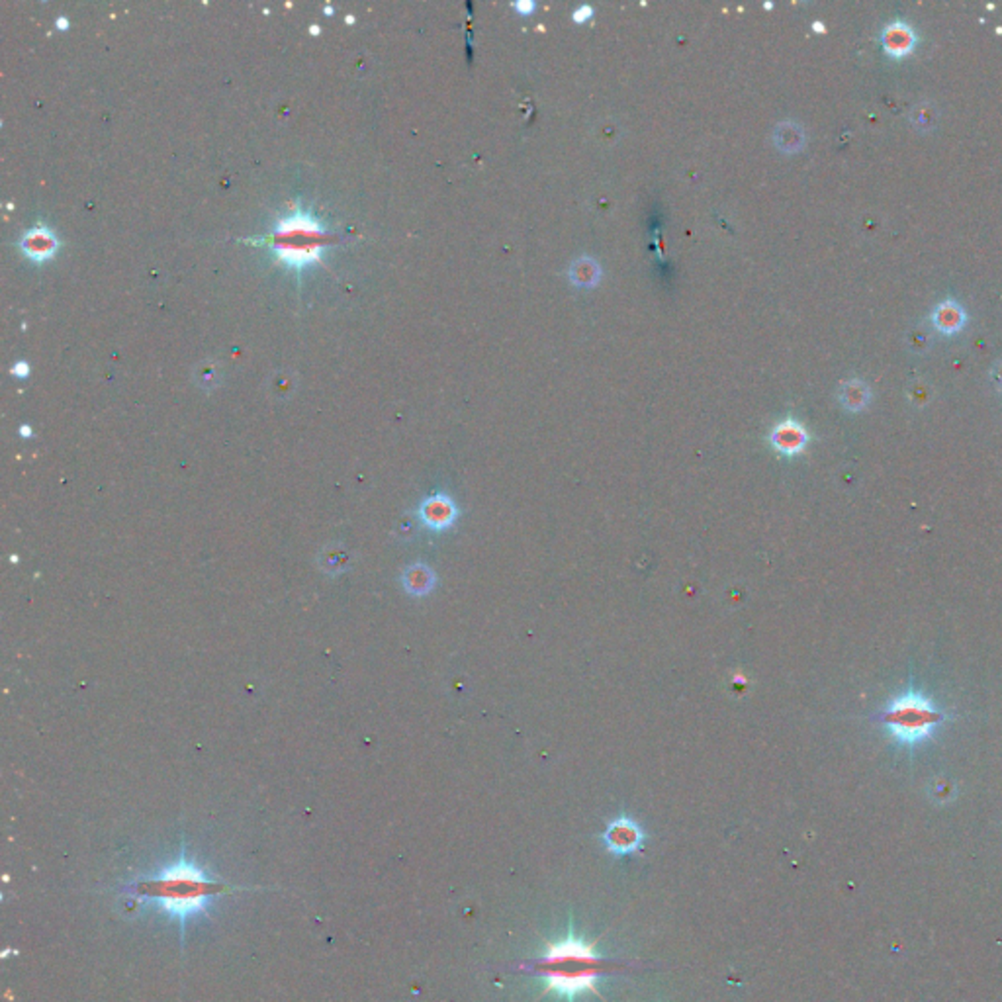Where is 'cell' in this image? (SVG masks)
Masks as SVG:
<instances>
[{"mask_svg":"<svg viewBox=\"0 0 1002 1002\" xmlns=\"http://www.w3.org/2000/svg\"><path fill=\"white\" fill-rule=\"evenodd\" d=\"M533 975L546 981L544 992L574 1002L582 992H598V982L605 975V959L595 953V945L568 930V935L556 943H546L541 959L523 966Z\"/></svg>","mask_w":1002,"mask_h":1002,"instance_id":"cell-2","label":"cell"},{"mask_svg":"<svg viewBox=\"0 0 1002 1002\" xmlns=\"http://www.w3.org/2000/svg\"><path fill=\"white\" fill-rule=\"evenodd\" d=\"M877 721L893 740L903 746H916L928 740L945 723V713L926 695L904 692L883 708Z\"/></svg>","mask_w":1002,"mask_h":1002,"instance_id":"cell-3","label":"cell"},{"mask_svg":"<svg viewBox=\"0 0 1002 1002\" xmlns=\"http://www.w3.org/2000/svg\"><path fill=\"white\" fill-rule=\"evenodd\" d=\"M129 888L139 903H157L160 911L183 924L191 916L206 911L210 899L225 891L220 881L206 875L200 867L184 857L153 877L141 879Z\"/></svg>","mask_w":1002,"mask_h":1002,"instance_id":"cell-1","label":"cell"},{"mask_svg":"<svg viewBox=\"0 0 1002 1002\" xmlns=\"http://www.w3.org/2000/svg\"><path fill=\"white\" fill-rule=\"evenodd\" d=\"M599 264L595 262L591 257H580L578 261L572 262V269H570V278L575 286H582V288H588V286H595L599 280Z\"/></svg>","mask_w":1002,"mask_h":1002,"instance_id":"cell-13","label":"cell"},{"mask_svg":"<svg viewBox=\"0 0 1002 1002\" xmlns=\"http://www.w3.org/2000/svg\"><path fill=\"white\" fill-rule=\"evenodd\" d=\"M590 14H591V8H590V6H582L580 11L574 12V20H578V22H580V20H585V18H590Z\"/></svg>","mask_w":1002,"mask_h":1002,"instance_id":"cell-16","label":"cell"},{"mask_svg":"<svg viewBox=\"0 0 1002 1002\" xmlns=\"http://www.w3.org/2000/svg\"><path fill=\"white\" fill-rule=\"evenodd\" d=\"M992 378H995L997 384L1002 386V361H998V363L995 364V368H992Z\"/></svg>","mask_w":1002,"mask_h":1002,"instance_id":"cell-17","label":"cell"},{"mask_svg":"<svg viewBox=\"0 0 1002 1002\" xmlns=\"http://www.w3.org/2000/svg\"><path fill=\"white\" fill-rule=\"evenodd\" d=\"M932 324L934 327L940 331L943 335H956L963 329L967 321V314L966 309L961 308V304H958L956 300H943L940 301L938 306L934 308L932 311Z\"/></svg>","mask_w":1002,"mask_h":1002,"instance_id":"cell-9","label":"cell"},{"mask_svg":"<svg viewBox=\"0 0 1002 1002\" xmlns=\"http://www.w3.org/2000/svg\"><path fill=\"white\" fill-rule=\"evenodd\" d=\"M22 245L26 253H30L34 259H43L55 249V239L45 228H37L26 235Z\"/></svg>","mask_w":1002,"mask_h":1002,"instance_id":"cell-14","label":"cell"},{"mask_svg":"<svg viewBox=\"0 0 1002 1002\" xmlns=\"http://www.w3.org/2000/svg\"><path fill=\"white\" fill-rule=\"evenodd\" d=\"M403 585L408 593L415 598H423L434 588V572L425 564H413L403 572Z\"/></svg>","mask_w":1002,"mask_h":1002,"instance_id":"cell-12","label":"cell"},{"mask_svg":"<svg viewBox=\"0 0 1002 1002\" xmlns=\"http://www.w3.org/2000/svg\"><path fill=\"white\" fill-rule=\"evenodd\" d=\"M810 437L805 425L795 419H786L775 425L770 433L771 447L783 457H797L807 449Z\"/></svg>","mask_w":1002,"mask_h":1002,"instance_id":"cell-7","label":"cell"},{"mask_svg":"<svg viewBox=\"0 0 1002 1002\" xmlns=\"http://www.w3.org/2000/svg\"><path fill=\"white\" fill-rule=\"evenodd\" d=\"M773 144L781 153H799V151L807 145V134L805 128L797 121H781L773 129Z\"/></svg>","mask_w":1002,"mask_h":1002,"instance_id":"cell-10","label":"cell"},{"mask_svg":"<svg viewBox=\"0 0 1002 1002\" xmlns=\"http://www.w3.org/2000/svg\"><path fill=\"white\" fill-rule=\"evenodd\" d=\"M324 233L325 231L316 217L298 210L278 222V228L274 231V239H277L274 253L278 254L280 261L298 269L301 264L317 259L319 239L324 238Z\"/></svg>","mask_w":1002,"mask_h":1002,"instance_id":"cell-4","label":"cell"},{"mask_svg":"<svg viewBox=\"0 0 1002 1002\" xmlns=\"http://www.w3.org/2000/svg\"><path fill=\"white\" fill-rule=\"evenodd\" d=\"M646 834L637 820L630 817H617L613 818L607 828L603 830L601 842L609 849L613 856H629L635 854L645 844Z\"/></svg>","mask_w":1002,"mask_h":1002,"instance_id":"cell-5","label":"cell"},{"mask_svg":"<svg viewBox=\"0 0 1002 1002\" xmlns=\"http://www.w3.org/2000/svg\"><path fill=\"white\" fill-rule=\"evenodd\" d=\"M838 398L848 411H862L872 402V390H869V386L864 380L852 378V380L844 382L842 387H840Z\"/></svg>","mask_w":1002,"mask_h":1002,"instance_id":"cell-11","label":"cell"},{"mask_svg":"<svg viewBox=\"0 0 1002 1002\" xmlns=\"http://www.w3.org/2000/svg\"><path fill=\"white\" fill-rule=\"evenodd\" d=\"M879 40H881L883 51L888 58L903 59L914 51L919 37H916V32L912 30L911 24H906L904 20H893L883 27Z\"/></svg>","mask_w":1002,"mask_h":1002,"instance_id":"cell-8","label":"cell"},{"mask_svg":"<svg viewBox=\"0 0 1002 1002\" xmlns=\"http://www.w3.org/2000/svg\"><path fill=\"white\" fill-rule=\"evenodd\" d=\"M940 118V110L934 106L932 102H922L919 106H914L911 112V124L912 128L920 129V131H928L935 126V121Z\"/></svg>","mask_w":1002,"mask_h":1002,"instance_id":"cell-15","label":"cell"},{"mask_svg":"<svg viewBox=\"0 0 1002 1002\" xmlns=\"http://www.w3.org/2000/svg\"><path fill=\"white\" fill-rule=\"evenodd\" d=\"M421 523L431 531H447L458 519V507L455 499L447 494H434L423 499L419 505Z\"/></svg>","mask_w":1002,"mask_h":1002,"instance_id":"cell-6","label":"cell"},{"mask_svg":"<svg viewBox=\"0 0 1002 1002\" xmlns=\"http://www.w3.org/2000/svg\"><path fill=\"white\" fill-rule=\"evenodd\" d=\"M515 8H517V11L521 12V14H528V12H533L535 4H533V3H517Z\"/></svg>","mask_w":1002,"mask_h":1002,"instance_id":"cell-18","label":"cell"}]
</instances>
